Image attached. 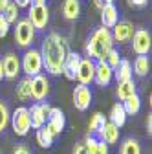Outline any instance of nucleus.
I'll list each match as a JSON object with an SVG mask.
<instances>
[{"instance_id": "dca6fc26", "label": "nucleus", "mask_w": 152, "mask_h": 154, "mask_svg": "<svg viewBox=\"0 0 152 154\" xmlns=\"http://www.w3.org/2000/svg\"><path fill=\"white\" fill-rule=\"evenodd\" d=\"M134 35V26H132L128 20H123V22H117L114 26V33H112V38L117 42H126L132 38Z\"/></svg>"}, {"instance_id": "aec40b11", "label": "nucleus", "mask_w": 152, "mask_h": 154, "mask_svg": "<svg viewBox=\"0 0 152 154\" xmlns=\"http://www.w3.org/2000/svg\"><path fill=\"white\" fill-rule=\"evenodd\" d=\"M125 121H126V112H125L121 103H116L112 106V110H110V123L119 128V127L125 125Z\"/></svg>"}, {"instance_id": "9d476101", "label": "nucleus", "mask_w": 152, "mask_h": 154, "mask_svg": "<svg viewBox=\"0 0 152 154\" xmlns=\"http://www.w3.org/2000/svg\"><path fill=\"white\" fill-rule=\"evenodd\" d=\"M79 64H81V55L75 53V51H68L66 59H64V64H62V73H64L66 79H70V81L77 79Z\"/></svg>"}, {"instance_id": "20e7f679", "label": "nucleus", "mask_w": 152, "mask_h": 154, "mask_svg": "<svg viewBox=\"0 0 152 154\" xmlns=\"http://www.w3.org/2000/svg\"><path fill=\"white\" fill-rule=\"evenodd\" d=\"M9 121L11 127L15 130L17 136H26L31 128V121H29V112L26 106H18L11 116H9Z\"/></svg>"}, {"instance_id": "c9c22d12", "label": "nucleus", "mask_w": 152, "mask_h": 154, "mask_svg": "<svg viewBox=\"0 0 152 154\" xmlns=\"http://www.w3.org/2000/svg\"><path fill=\"white\" fill-rule=\"evenodd\" d=\"M147 2H148V0H128V4H130V6H138V8L145 6Z\"/></svg>"}, {"instance_id": "e433bc0d", "label": "nucleus", "mask_w": 152, "mask_h": 154, "mask_svg": "<svg viewBox=\"0 0 152 154\" xmlns=\"http://www.w3.org/2000/svg\"><path fill=\"white\" fill-rule=\"evenodd\" d=\"M8 4H9V0H0V13L6 9V6H8Z\"/></svg>"}, {"instance_id": "412c9836", "label": "nucleus", "mask_w": 152, "mask_h": 154, "mask_svg": "<svg viewBox=\"0 0 152 154\" xmlns=\"http://www.w3.org/2000/svg\"><path fill=\"white\" fill-rule=\"evenodd\" d=\"M81 13V4L79 0H64L62 4V15L68 18V20H75Z\"/></svg>"}, {"instance_id": "423d86ee", "label": "nucleus", "mask_w": 152, "mask_h": 154, "mask_svg": "<svg viewBox=\"0 0 152 154\" xmlns=\"http://www.w3.org/2000/svg\"><path fill=\"white\" fill-rule=\"evenodd\" d=\"M64 125H66V118H64V112L57 106H51L50 108V114H48V119H46V128L57 136L64 130Z\"/></svg>"}, {"instance_id": "473e14b6", "label": "nucleus", "mask_w": 152, "mask_h": 154, "mask_svg": "<svg viewBox=\"0 0 152 154\" xmlns=\"http://www.w3.org/2000/svg\"><path fill=\"white\" fill-rule=\"evenodd\" d=\"M13 154H31V152H29V149L26 145H17L15 150H13Z\"/></svg>"}, {"instance_id": "f8f14e48", "label": "nucleus", "mask_w": 152, "mask_h": 154, "mask_svg": "<svg viewBox=\"0 0 152 154\" xmlns=\"http://www.w3.org/2000/svg\"><path fill=\"white\" fill-rule=\"evenodd\" d=\"M93 73H96V64H93L92 59H81L79 70H77V81L79 85L88 86L93 81Z\"/></svg>"}, {"instance_id": "a19ab883", "label": "nucleus", "mask_w": 152, "mask_h": 154, "mask_svg": "<svg viewBox=\"0 0 152 154\" xmlns=\"http://www.w3.org/2000/svg\"><path fill=\"white\" fill-rule=\"evenodd\" d=\"M103 4H114V0H101Z\"/></svg>"}, {"instance_id": "f704fd0d", "label": "nucleus", "mask_w": 152, "mask_h": 154, "mask_svg": "<svg viewBox=\"0 0 152 154\" xmlns=\"http://www.w3.org/2000/svg\"><path fill=\"white\" fill-rule=\"evenodd\" d=\"M17 8H28L29 4H31V0H15V2H13Z\"/></svg>"}, {"instance_id": "58836bf2", "label": "nucleus", "mask_w": 152, "mask_h": 154, "mask_svg": "<svg viewBox=\"0 0 152 154\" xmlns=\"http://www.w3.org/2000/svg\"><path fill=\"white\" fill-rule=\"evenodd\" d=\"M4 79V66H2V59H0V81Z\"/></svg>"}, {"instance_id": "4c0bfd02", "label": "nucleus", "mask_w": 152, "mask_h": 154, "mask_svg": "<svg viewBox=\"0 0 152 154\" xmlns=\"http://www.w3.org/2000/svg\"><path fill=\"white\" fill-rule=\"evenodd\" d=\"M46 4V0H31V6H42Z\"/></svg>"}, {"instance_id": "f03ea898", "label": "nucleus", "mask_w": 152, "mask_h": 154, "mask_svg": "<svg viewBox=\"0 0 152 154\" xmlns=\"http://www.w3.org/2000/svg\"><path fill=\"white\" fill-rule=\"evenodd\" d=\"M112 48H114L112 33H110V29H106L103 26L93 31L92 37L88 38V42H86V53L90 57H93V59H97V61H105L106 53Z\"/></svg>"}, {"instance_id": "bb28decb", "label": "nucleus", "mask_w": 152, "mask_h": 154, "mask_svg": "<svg viewBox=\"0 0 152 154\" xmlns=\"http://www.w3.org/2000/svg\"><path fill=\"white\" fill-rule=\"evenodd\" d=\"M148 68H150V63H148V57L147 55H138L136 57V61H134V70L132 72H136L138 75H147L148 73Z\"/></svg>"}, {"instance_id": "f257e3e1", "label": "nucleus", "mask_w": 152, "mask_h": 154, "mask_svg": "<svg viewBox=\"0 0 152 154\" xmlns=\"http://www.w3.org/2000/svg\"><path fill=\"white\" fill-rule=\"evenodd\" d=\"M68 51L70 50H68L66 38H62L59 33H50L44 38L42 50H41L42 66H46V72H50L51 75L62 73V64H64Z\"/></svg>"}, {"instance_id": "2f4dec72", "label": "nucleus", "mask_w": 152, "mask_h": 154, "mask_svg": "<svg viewBox=\"0 0 152 154\" xmlns=\"http://www.w3.org/2000/svg\"><path fill=\"white\" fill-rule=\"evenodd\" d=\"M8 33H9V24H8L6 18L2 17V13H0V38H4Z\"/></svg>"}, {"instance_id": "6ab92c4d", "label": "nucleus", "mask_w": 152, "mask_h": 154, "mask_svg": "<svg viewBox=\"0 0 152 154\" xmlns=\"http://www.w3.org/2000/svg\"><path fill=\"white\" fill-rule=\"evenodd\" d=\"M99 140L105 141L106 145H114V143L119 140V128H117L116 125H112L110 121H106L105 128H103L101 134H99Z\"/></svg>"}, {"instance_id": "b1692460", "label": "nucleus", "mask_w": 152, "mask_h": 154, "mask_svg": "<svg viewBox=\"0 0 152 154\" xmlns=\"http://www.w3.org/2000/svg\"><path fill=\"white\" fill-rule=\"evenodd\" d=\"M121 105H123L126 116H128V114H130V116H134V114H138L139 108H141V99H139V95H138V94H134V95H130V97H126Z\"/></svg>"}, {"instance_id": "ddd939ff", "label": "nucleus", "mask_w": 152, "mask_h": 154, "mask_svg": "<svg viewBox=\"0 0 152 154\" xmlns=\"http://www.w3.org/2000/svg\"><path fill=\"white\" fill-rule=\"evenodd\" d=\"M50 92V83L44 75H35L31 79V97L37 101H42Z\"/></svg>"}, {"instance_id": "7ed1b4c3", "label": "nucleus", "mask_w": 152, "mask_h": 154, "mask_svg": "<svg viewBox=\"0 0 152 154\" xmlns=\"http://www.w3.org/2000/svg\"><path fill=\"white\" fill-rule=\"evenodd\" d=\"M24 73L29 77H35V75H41V70H42V57H41V51L39 50H28L24 55H22V63H20Z\"/></svg>"}, {"instance_id": "f3484780", "label": "nucleus", "mask_w": 152, "mask_h": 154, "mask_svg": "<svg viewBox=\"0 0 152 154\" xmlns=\"http://www.w3.org/2000/svg\"><path fill=\"white\" fill-rule=\"evenodd\" d=\"M117 8L114 4H105L101 8V22H103V28H114L117 24Z\"/></svg>"}, {"instance_id": "4468645a", "label": "nucleus", "mask_w": 152, "mask_h": 154, "mask_svg": "<svg viewBox=\"0 0 152 154\" xmlns=\"http://www.w3.org/2000/svg\"><path fill=\"white\" fill-rule=\"evenodd\" d=\"M114 77V70L105 63V61H97L96 64V73H93V81L99 86H108Z\"/></svg>"}, {"instance_id": "72a5a7b5", "label": "nucleus", "mask_w": 152, "mask_h": 154, "mask_svg": "<svg viewBox=\"0 0 152 154\" xmlns=\"http://www.w3.org/2000/svg\"><path fill=\"white\" fill-rule=\"evenodd\" d=\"M73 154H86V147H84V143H77V145H75Z\"/></svg>"}, {"instance_id": "ea45409f", "label": "nucleus", "mask_w": 152, "mask_h": 154, "mask_svg": "<svg viewBox=\"0 0 152 154\" xmlns=\"http://www.w3.org/2000/svg\"><path fill=\"white\" fill-rule=\"evenodd\" d=\"M93 4H96V6H97V8H99V9H101V8H103V6H105V4H103V2H101V0H93Z\"/></svg>"}, {"instance_id": "0eeeda50", "label": "nucleus", "mask_w": 152, "mask_h": 154, "mask_svg": "<svg viewBox=\"0 0 152 154\" xmlns=\"http://www.w3.org/2000/svg\"><path fill=\"white\" fill-rule=\"evenodd\" d=\"M50 108H51V106H50L48 103H37V105H33L31 108H28V112H29V121H31V127H33V128H41V127L46 125Z\"/></svg>"}, {"instance_id": "7c9ffc66", "label": "nucleus", "mask_w": 152, "mask_h": 154, "mask_svg": "<svg viewBox=\"0 0 152 154\" xmlns=\"http://www.w3.org/2000/svg\"><path fill=\"white\" fill-rule=\"evenodd\" d=\"M119 61H121V59H119V51H117V50H114V48H112V50L106 53V57H105V63H106L112 70L119 64Z\"/></svg>"}, {"instance_id": "39448f33", "label": "nucleus", "mask_w": 152, "mask_h": 154, "mask_svg": "<svg viewBox=\"0 0 152 154\" xmlns=\"http://www.w3.org/2000/svg\"><path fill=\"white\" fill-rule=\"evenodd\" d=\"M35 37V28L31 26V22L28 18H22L18 20L15 26V42L20 46V48H28Z\"/></svg>"}, {"instance_id": "a211bd4d", "label": "nucleus", "mask_w": 152, "mask_h": 154, "mask_svg": "<svg viewBox=\"0 0 152 154\" xmlns=\"http://www.w3.org/2000/svg\"><path fill=\"white\" fill-rule=\"evenodd\" d=\"M114 77H116L117 85L125 83V81H132V64H130V61L121 59L119 64L114 68Z\"/></svg>"}, {"instance_id": "9b49d317", "label": "nucleus", "mask_w": 152, "mask_h": 154, "mask_svg": "<svg viewBox=\"0 0 152 154\" xmlns=\"http://www.w3.org/2000/svg\"><path fill=\"white\" fill-rule=\"evenodd\" d=\"M90 103H92V92H90V88L84 86V85H77L75 90H73V105H75V108L84 112L90 106Z\"/></svg>"}, {"instance_id": "c85d7f7f", "label": "nucleus", "mask_w": 152, "mask_h": 154, "mask_svg": "<svg viewBox=\"0 0 152 154\" xmlns=\"http://www.w3.org/2000/svg\"><path fill=\"white\" fill-rule=\"evenodd\" d=\"M2 17L8 20V24H11V22H17V17H18V8L13 4V2H9L8 6H6V9L2 11Z\"/></svg>"}, {"instance_id": "6e6552de", "label": "nucleus", "mask_w": 152, "mask_h": 154, "mask_svg": "<svg viewBox=\"0 0 152 154\" xmlns=\"http://www.w3.org/2000/svg\"><path fill=\"white\" fill-rule=\"evenodd\" d=\"M132 50L138 55H147L150 50V33L147 29H138L132 35Z\"/></svg>"}, {"instance_id": "5701e85b", "label": "nucleus", "mask_w": 152, "mask_h": 154, "mask_svg": "<svg viewBox=\"0 0 152 154\" xmlns=\"http://www.w3.org/2000/svg\"><path fill=\"white\" fill-rule=\"evenodd\" d=\"M106 125V118L101 112H96L90 119V136H96V134H101V130Z\"/></svg>"}, {"instance_id": "a878e982", "label": "nucleus", "mask_w": 152, "mask_h": 154, "mask_svg": "<svg viewBox=\"0 0 152 154\" xmlns=\"http://www.w3.org/2000/svg\"><path fill=\"white\" fill-rule=\"evenodd\" d=\"M17 97L20 99V101H28L31 97V79H29V77L18 83V86H17Z\"/></svg>"}, {"instance_id": "cd10ccee", "label": "nucleus", "mask_w": 152, "mask_h": 154, "mask_svg": "<svg viewBox=\"0 0 152 154\" xmlns=\"http://www.w3.org/2000/svg\"><path fill=\"white\" fill-rule=\"evenodd\" d=\"M121 154H141V147H139L138 140L126 138L121 145Z\"/></svg>"}, {"instance_id": "c756f323", "label": "nucleus", "mask_w": 152, "mask_h": 154, "mask_svg": "<svg viewBox=\"0 0 152 154\" xmlns=\"http://www.w3.org/2000/svg\"><path fill=\"white\" fill-rule=\"evenodd\" d=\"M9 116H11V114H9V110H8V105H6L4 101H0V132L8 127Z\"/></svg>"}, {"instance_id": "4be33fe9", "label": "nucleus", "mask_w": 152, "mask_h": 154, "mask_svg": "<svg viewBox=\"0 0 152 154\" xmlns=\"http://www.w3.org/2000/svg\"><path fill=\"white\" fill-rule=\"evenodd\" d=\"M53 134L46 128V125L44 127H41V128H37V143H39L42 149H50L51 145H53Z\"/></svg>"}, {"instance_id": "2eb2a0df", "label": "nucleus", "mask_w": 152, "mask_h": 154, "mask_svg": "<svg viewBox=\"0 0 152 154\" xmlns=\"http://www.w3.org/2000/svg\"><path fill=\"white\" fill-rule=\"evenodd\" d=\"M2 66H4V77L8 79H15L20 72V59L15 53H8L2 59Z\"/></svg>"}, {"instance_id": "393cba45", "label": "nucleus", "mask_w": 152, "mask_h": 154, "mask_svg": "<svg viewBox=\"0 0 152 154\" xmlns=\"http://www.w3.org/2000/svg\"><path fill=\"white\" fill-rule=\"evenodd\" d=\"M134 94H138L134 81H125V83H119L117 85V97L119 99L125 101L126 97H130V95H134Z\"/></svg>"}, {"instance_id": "1a4fd4ad", "label": "nucleus", "mask_w": 152, "mask_h": 154, "mask_svg": "<svg viewBox=\"0 0 152 154\" xmlns=\"http://www.w3.org/2000/svg\"><path fill=\"white\" fill-rule=\"evenodd\" d=\"M48 18H50V13H48L46 4H42V6H31V9H29V18H28V20L31 22L33 28H37V29L46 28Z\"/></svg>"}]
</instances>
